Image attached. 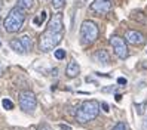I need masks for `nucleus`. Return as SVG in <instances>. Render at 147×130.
Instances as JSON below:
<instances>
[{"label":"nucleus","instance_id":"13","mask_svg":"<svg viewBox=\"0 0 147 130\" xmlns=\"http://www.w3.org/2000/svg\"><path fill=\"white\" fill-rule=\"evenodd\" d=\"M20 41H21V45L24 46L25 52H30V50L33 49V41H31L30 36H27V34H24V36L20 39Z\"/></svg>","mask_w":147,"mask_h":130},{"label":"nucleus","instance_id":"6","mask_svg":"<svg viewBox=\"0 0 147 130\" xmlns=\"http://www.w3.org/2000/svg\"><path fill=\"white\" fill-rule=\"evenodd\" d=\"M110 45H111V47H113L115 53L117 55V58H120V59H126L128 58V55H129L128 46H126V41L122 37L111 36L110 37Z\"/></svg>","mask_w":147,"mask_h":130},{"label":"nucleus","instance_id":"23","mask_svg":"<svg viewBox=\"0 0 147 130\" xmlns=\"http://www.w3.org/2000/svg\"><path fill=\"white\" fill-rule=\"evenodd\" d=\"M59 129H61V130H71V127L70 126H67V124H59Z\"/></svg>","mask_w":147,"mask_h":130},{"label":"nucleus","instance_id":"29","mask_svg":"<svg viewBox=\"0 0 147 130\" xmlns=\"http://www.w3.org/2000/svg\"><path fill=\"white\" fill-rule=\"evenodd\" d=\"M0 46H2V41H0Z\"/></svg>","mask_w":147,"mask_h":130},{"label":"nucleus","instance_id":"9","mask_svg":"<svg viewBox=\"0 0 147 130\" xmlns=\"http://www.w3.org/2000/svg\"><path fill=\"white\" fill-rule=\"evenodd\" d=\"M48 30L54 31V33H63L64 30V21H63V13H55L51 18L49 24H48Z\"/></svg>","mask_w":147,"mask_h":130},{"label":"nucleus","instance_id":"5","mask_svg":"<svg viewBox=\"0 0 147 130\" xmlns=\"http://www.w3.org/2000/svg\"><path fill=\"white\" fill-rule=\"evenodd\" d=\"M20 107L24 112H34V109L37 108V99L36 95H34L31 90H24L20 93Z\"/></svg>","mask_w":147,"mask_h":130},{"label":"nucleus","instance_id":"8","mask_svg":"<svg viewBox=\"0 0 147 130\" xmlns=\"http://www.w3.org/2000/svg\"><path fill=\"white\" fill-rule=\"evenodd\" d=\"M89 9L95 13H107L111 11V2L110 0H94Z\"/></svg>","mask_w":147,"mask_h":130},{"label":"nucleus","instance_id":"17","mask_svg":"<svg viewBox=\"0 0 147 130\" xmlns=\"http://www.w3.org/2000/svg\"><path fill=\"white\" fill-rule=\"evenodd\" d=\"M2 105H3V108H5V109L9 111V109H12V108H13V102H12L11 99H3V101H2Z\"/></svg>","mask_w":147,"mask_h":130},{"label":"nucleus","instance_id":"28","mask_svg":"<svg viewBox=\"0 0 147 130\" xmlns=\"http://www.w3.org/2000/svg\"><path fill=\"white\" fill-rule=\"evenodd\" d=\"M2 6H3V3H2V0H0V9H2Z\"/></svg>","mask_w":147,"mask_h":130},{"label":"nucleus","instance_id":"14","mask_svg":"<svg viewBox=\"0 0 147 130\" xmlns=\"http://www.w3.org/2000/svg\"><path fill=\"white\" fill-rule=\"evenodd\" d=\"M33 5H34V0H18L16 7H20V9L27 12L28 9H31V7H33Z\"/></svg>","mask_w":147,"mask_h":130},{"label":"nucleus","instance_id":"2","mask_svg":"<svg viewBox=\"0 0 147 130\" xmlns=\"http://www.w3.org/2000/svg\"><path fill=\"white\" fill-rule=\"evenodd\" d=\"M25 21V11L20 9V7H13V9L7 13V16L3 21V27L7 33H18Z\"/></svg>","mask_w":147,"mask_h":130},{"label":"nucleus","instance_id":"16","mask_svg":"<svg viewBox=\"0 0 147 130\" xmlns=\"http://www.w3.org/2000/svg\"><path fill=\"white\" fill-rule=\"evenodd\" d=\"M51 2H52L54 9H57V11H61L65 5V0H51Z\"/></svg>","mask_w":147,"mask_h":130},{"label":"nucleus","instance_id":"7","mask_svg":"<svg viewBox=\"0 0 147 130\" xmlns=\"http://www.w3.org/2000/svg\"><path fill=\"white\" fill-rule=\"evenodd\" d=\"M125 41H128L129 45H143V43L146 41V37H144V34L140 33V31H137V30H128L125 33Z\"/></svg>","mask_w":147,"mask_h":130},{"label":"nucleus","instance_id":"10","mask_svg":"<svg viewBox=\"0 0 147 130\" xmlns=\"http://www.w3.org/2000/svg\"><path fill=\"white\" fill-rule=\"evenodd\" d=\"M65 74H67L68 79H76V77L80 74V67H79V64H77L76 61L68 62V65H67V68H65Z\"/></svg>","mask_w":147,"mask_h":130},{"label":"nucleus","instance_id":"20","mask_svg":"<svg viewBox=\"0 0 147 130\" xmlns=\"http://www.w3.org/2000/svg\"><path fill=\"white\" fill-rule=\"evenodd\" d=\"M111 130H126V124H125V123H122V121H120V123L115 124V127L111 129Z\"/></svg>","mask_w":147,"mask_h":130},{"label":"nucleus","instance_id":"26","mask_svg":"<svg viewBox=\"0 0 147 130\" xmlns=\"http://www.w3.org/2000/svg\"><path fill=\"white\" fill-rule=\"evenodd\" d=\"M2 71H3V67H2V64H0V75H2Z\"/></svg>","mask_w":147,"mask_h":130},{"label":"nucleus","instance_id":"19","mask_svg":"<svg viewBox=\"0 0 147 130\" xmlns=\"http://www.w3.org/2000/svg\"><path fill=\"white\" fill-rule=\"evenodd\" d=\"M146 105H147L146 102H143V103H137V105H135V107H137V114H140V115H141L143 112H144V107H146Z\"/></svg>","mask_w":147,"mask_h":130},{"label":"nucleus","instance_id":"4","mask_svg":"<svg viewBox=\"0 0 147 130\" xmlns=\"http://www.w3.org/2000/svg\"><path fill=\"white\" fill-rule=\"evenodd\" d=\"M100 36L98 25L94 21H83L80 25V43L82 45H91Z\"/></svg>","mask_w":147,"mask_h":130},{"label":"nucleus","instance_id":"21","mask_svg":"<svg viewBox=\"0 0 147 130\" xmlns=\"http://www.w3.org/2000/svg\"><path fill=\"white\" fill-rule=\"evenodd\" d=\"M101 108H102V111H106V112L110 111V107H109V103H107V102H102V103H101Z\"/></svg>","mask_w":147,"mask_h":130},{"label":"nucleus","instance_id":"25","mask_svg":"<svg viewBox=\"0 0 147 130\" xmlns=\"http://www.w3.org/2000/svg\"><path fill=\"white\" fill-rule=\"evenodd\" d=\"M120 99H122V95H116V101H117V102H119V101H120Z\"/></svg>","mask_w":147,"mask_h":130},{"label":"nucleus","instance_id":"3","mask_svg":"<svg viewBox=\"0 0 147 130\" xmlns=\"http://www.w3.org/2000/svg\"><path fill=\"white\" fill-rule=\"evenodd\" d=\"M61 40H63V33H54L51 30H46V31H43L40 34L39 49L42 52H51L59 45Z\"/></svg>","mask_w":147,"mask_h":130},{"label":"nucleus","instance_id":"24","mask_svg":"<svg viewBox=\"0 0 147 130\" xmlns=\"http://www.w3.org/2000/svg\"><path fill=\"white\" fill-rule=\"evenodd\" d=\"M143 130H147V117H146L144 123H143Z\"/></svg>","mask_w":147,"mask_h":130},{"label":"nucleus","instance_id":"27","mask_svg":"<svg viewBox=\"0 0 147 130\" xmlns=\"http://www.w3.org/2000/svg\"><path fill=\"white\" fill-rule=\"evenodd\" d=\"M39 130H49V129H48V127H40Z\"/></svg>","mask_w":147,"mask_h":130},{"label":"nucleus","instance_id":"12","mask_svg":"<svg viewBox=\"0 0 147 130\" xmlns=\"http://www.w3.org/2000/svg\"><path fill=\"white\" fill-rule=\"evenodd\" d=\"M9 46H11V49L13 50V52H16V53H27L25 52V49H24V46L21 45V41H20V39H15V40H11L9 41Z\"/></svg>","mask_w":147,"mask_h":130},{"label":"nucleus","instance_id":"15","mask_svg":"<svg viewBox=\"0 0 147 130\" xmlns=\"http://www.w3.org/2000/svg\"><path fill=\"white\" fill-rule=\"evenodd\" d=\"M46 16H48V12H46V11H42V12H40V15H39V16H36V18L33 19V24L36 25V27H40V25L46 21Z\"/></svg>","mask_w":147,"mask_h":130},{"label":"nucleus","instance_id":"18","mask_svg":"<svg viewBox=\"0 0 147 130\" xmlns=\"http://www.w3.org/2000/svg\"><path fill=\"white\" fill-rule=\"evenodd\" d=\"M55 58L57 59H64L65 58V50L64 49H57L55 50Z\"/></svg>","mask_w":147,"mask_h":130},{"label":"nucleus","instance_id":"11","mask_svg":"<svg viewBox=\"0 0 147 130\" xmlns=\"http://www.w3.org/2000/svg\"><path fill=\"white\" fill-rule=\"evenodd\" d=\"M94 59L97 61V62L102 64V65H107V64L110 62V56H109V53H107V50H104V49L98 50L97 53L94 55Z\"/></svg>","mask_w":147,"mask_h":130},{"label":"nucleus","instance_id":"22","mask_svg":"<svg viewBox=\"0 0 147 130\" xmlns=\"http://www.w3.org/2000/svg\"><path fill=\"white\" fill-rule=\"evenodd\" d=\"M117 84L125 86V84H126V79H123V77H119V79H117Z\"/></svg>","mask_w":147,"mask_h":130},{"label":"nucleus","instance_id":"1","mask_svg":"<svg viewBox=\"0 0 147 130\" xmlns=\"http://www.w3.org/2000/svg\"><path fill=\"white\" fill-rule=\"evenodd\" d=\"M100 114V103L97 101H85L82 105L76 109V120L80 124L89 123Z\"/></svg>","mask_w":147,"mask_h":130}]
</instances>
